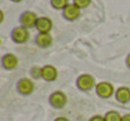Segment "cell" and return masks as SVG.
Returning <instances> with one entry per match:
<instances>
[{"label":"cell","instance_id":"1","mask_svg":"<svg viewBox=\"0 0 130 121\" xmlns=\"http://www.w3.org/2000/svg\"><path fill=\"white\" fill-rule=\"evenodd\" d=\"M75 83L78 89L81 90V92H90L97 85L96 81H95V78L91 74H88V73H82L81 75H79L76 78Z\"/></svg>","mask_w":130,"mask_h":121},{"label":"cell","instance_id":"2","mask_svg":"<svg viewBox=\"0 0 130 121\" xmlns=\"http://www.w3.org/2000/svg\"><path fill=\"white\" fill-rule=\"evenodd\" d=\"M10 38H11V40H13L15 43H17V45L25 43L30 39L29 29L22 26V25L14 27L13 31H11V33H10Z\"/></svg>","mask_w":130,"mask_h":121},{"label":"cell","instance_id":"3","mask_svg":"<svg viewBox=\"0 0 130 121\" xmlns=\"http://www.w3.org/2000/svg\"><path fill=\"white\" fill-rule=\"evenodd\" d=\"M95 90H96L97 96L101 97V98H110L113 94H115L114 86L111 82H107V81L98 82L95 87Z\"/></svg>","mask_w":130,"mask_h":121},{"label":"cell","instance_id":"4","mask_svg":"<svg viewBox=\"0 0 130 121\" xmlns=\"http://www.w3.org/2000/svg\"><path fill=\"white\" fill-rule=\"evenodd\" d=\"M38 18V15L34 11L25 10L20 15V23L22 26L26 27V29H31V27H36Z\"/></svg>","mask_w":130,"mask_h":121},{"label":"cell","instance_id":"5","mask_svg":"<svg viewBox=\"0 0 130 121\" xmlns=\"http://www.w3.org/2000/svg\"><path fill=\"white\" fill-rule=\"evenodd\" d=\"M67 103V96L61 90L52 93L49 96V104L54 109H63Z\"/></svg>","mask_w":130,"mask_h":121},{"label":"cell","instance_id":"6","mask_svg":"<svg viewBox=\"0 0 130 121\" xmlns=\"http://www.w3.org/2000/svg\"><path fill=\"white\" fill-rule=\"evenodd\" d=\"M16 88H17V92L21 95L27 96V95H31L34 92V82L29 78H22L17 81Z\"/></svg>","mask_w":130,"mask_h":121},{"label":"cell","instance_id":"7","mask_svg":"<svg viewBox=\"0 0 130 121\" xmlns=\"http://www.w3.org/2000/svg\"><path fill=\"white\" fill-rule=\"evenodd\" d=\"M80 15H81V9L76 5H74L73 2L69 4V6L63 10V17L66 21H70V22L76 21L80 17Z\"/></svg>","mask_w":130,"mask_h":121},{"label":"cell","instance_id":"8","mask_svg":"<svg viewBox=\"0 0 130 121\" xmlns=\"http://www.w3.org/2000/svg\"><path fill=\"white\" fill-rule=\"evenodd\" d=\"M1 65L5 70H8V71H11V70H15L18 65V58L16 55L14 54H5L4 56L1 57Z\"/></svg>","mask_w":130,"mask_h":121},{"label":"cell","instance_id":"9","mask_svg":"<svg viewBox=\"0 0 130 121\" xmlns=\"http://www.w3.org/2000/svg\"><path fill=\"white\" fill-rule=\"evenodd\" d=\"M37 30L39 31V33H49L53 29V21L49 17L46 16H41L38 18L36 24Z\"/></svg>","mask_w":130,"mask_h":121},{"label":"cell","instance_id":"10","mask_svg":"<svg viewBox=\"0 0 130 121\" xmlns=\"http://www.w3.org/2000/svg\"><path fill=\"white\" fill-rule=\"evenodd\" d=\"M57 77H58V71L54 65L46 64L42 66V78L41 79L48 81V82H52V81L56 80Z\"/></svg>","mask_w":130,"mask_h":121},{"label":"cell","instance_id":"11","mask_svg":"<svg viewBox=\"0 0 130 121\" xmlns=\"http://www.w3.org/2000/svg\"><path fill=\"white\" fill-rule=\"evenodd\" d=\"M34 42L40 48H48L53 45V37L50 33H38L34 38Z\"/></svg>","mask_w":130,"mask_h":121},{"label":"cell","instance_id":"12","mask_svg":"<svg viewBox=\"0 0 130 121\" xmlns=\"http://www.w3.org/2000/svg\"><path fill=\"white\" fill-rule=\"evenodd\" d=\"M115 98L119 103L121 104H126L130 101V88L126 87V86H122L119 87L115 90Z\"/></svg>","mask_w":130,"mask_h":121},{"label":"cell","instance_id":"13","mask_svg":"<svg viewBox=\"0 0 130 121\" xmlns=\"http://www.w3.org/2000/svg\"><path fill=\"white\" fill-rule=\"evenodd\" d=\"M69 4V0H50V6L57 10H64Z\"/></svg>","mask_w":130,"mask_h":121},{"label":"cell","instance_id":"14","mask_svg":"<svg viewBox=\"0 0 130 121\" xmlns=\"http://www.w3.org/2000/svg\"><path fill=\"white\" fill-rule=\"evenodd\" d=\"M104 119L105 121H121L122 115L118 111H108L104 114Z\"/></svg>","mask_w":130,"mask_h":121},{"label":"cell","instance_id":"15","mask_svg":"<svg viewBox=\"0 0 130 121\" xmlns=\"http://www.w3.org/2000/svg\"><path fill=\"white\" fill-rule=\"evenodd\" d=\"M30 74H31V77L33 79L42 78V66H38V65L32 66V69L30 70Z\"/></svg>","mask_w":130,"mask_h":121},{"label":"cell","instance_id":"16","mask_svg":"<svg viewBox=\"0 0 130 121\" xmlns=\"http://www.w3.org/2000/svg\"><path fill=\"white\" fill-rule=\"evenodd\" d=\"M73 4L76 5L80 9H85V8H87V7L90 6L91 0H73Z\"/></svg>","mask_w":130,"mask_h":121},{"label":"cell","instance_id":"17","mask_svg":"<svg viewBox=\"0 0 130 121\" xmlns=\"http://www.w3.org/2000/svg\"><path fill=\"white\" fill-rule=\"evenodd\" d=\"M89 121H105L104 119V115H94V117H91L89 119Z\"/></svg>","mask_w":130,"mask_h":121},{"label":"cell","instance_id":"18","mask_svg":"<svg viewBox=\"0 0 130 121\" xmlns=\"http://www.w3.org/2000/svg\"><path fill=\"white\" fill-rule=\"evenodd\" d=\"M121 121H130V113L122 115V120Z\"/></svg>","mask_w":130,"mask_h":121},{"label":"cell","instance_id":"19","mask_svg":"<svg viewBox=\"0 0 130 121\" xmlns=\"http://www.w3.org/2000/svg\"><path fill=\"white\" fill-rule=\"evenodd\" d=\"M54 121H70L67 118H65V117H58V118H56Z\"/></svg>","mask_w":130,"mask_h":121},{"label":"cell","instance_id":"20","mask_svg":"<svg viewBox=\"0 0 130 121\" xmlns=\"http://www.w3.org/2000/svg\"><path fill=\"white\" fill-rule=\"evenodd\" d=\"M126 63H127V66L130 69V54L127 56V59H126Z\"/></svg>","mask_w":130,"mask_h":121},{"label":"cell","instance_id":"21","mask_svg":"<svg viewBox=\"0 0 130 121\" xmlns=\"http://www.w3.org/2000/svg\"><path fill=\"white\" fill-rule=\"evenodd\" d=\"M13 2H21V1H23V0H11Z\"/></svg>","mask_w":130,"mask_h":121}]
</instances>
